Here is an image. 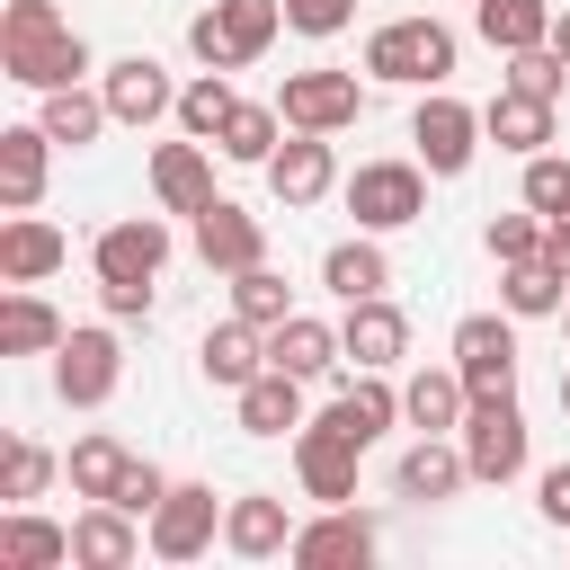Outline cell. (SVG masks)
<instances>
[{
	"instance_id": "6da1fadb",
	"label": "cell",
	"mask_w": 570,
	"mask_h": 570,
	"mask_svg": "<svg viewBox=\"0 0 570 570\" xmlns=\"http://www.w3.org/2000/svg\"><path fill=\"white\" fill-rule=\"evenodd\" d=\"M0 71L45 98V89L89 80V45H80V27H71L53 0H9V9H0Z\"/></svg>"
},
{
	"instance_id": "7a4b0ae2",
	"label": "cell",
	"mask_w": 570,
	"mask_h": 570,
	"mask_svg": "<svg viewBox=\"0 0 570 570\" xmlns=\"http://www.w3.org/2000/svg\"><path fill=\"white\" fill-rule=\"evenodd\" d=\"M454 71V27L445 18H383L365 36V80H392V89H445Z\"/></svg>"
},
{
	"instance_id": "3957f363",
	"label": "cell",
	"mask_w": 570,
	"mask_h": 570,
	"mask_svg": "<svg viewBox=\"0 0 570 570\" xmlns=\"http://www.w3.org/2000/svg\"><path fill=\"white\" fill-rule=\"evenodd\" d=\"M463 463H472V481H490V490H508L517 472H525V454H534V428H525V410H517V392H481L472 410H463Z\"/></svg>"
},
{
	"instance_id": "277c9868",
	"label": "cell",
	"mask_w": 570,
	"mask_h": 570,
	"mask_svg": "<svg viewBox=\"0 0 570 570\" xmlns=\"http://www.w3.org/2000/svg\"><path fill=\"white\" fill-rule=\"evenodd\" d=\"M347 214L356 232H410L428 214V160H365L347 178Z\"/></svg>"
},
{
	"instance_id": "5b68a950",
	"label": "cell",
	"mask_w": 570,
	"mask_h": 570,
	"mask_svg": "<svg viewBox=\"0 0 570 570\" xmlns=\"http://www.w3.org/2000/svg\"><path fill=\"white\" fill-rule=\"evenodd\" d=\"M410 142H419L428 178H463L472 151H481L490 134H481V107H463V98H445V89H419V107H410Z\"/></svg>"
},
{
	"instance_id": "8992f818",
	"label": "cell",
	"mask_w": 570,
	"mask_h": 570,
	"mask_svg": "<svg viewBox=\"0 0 570 570\" xmlns=\"http://www.w3.org/2000/svg\"><path fill=\"white\" fill-rule=\"evenodd\" d=\"M116 383H125V347H116V330H71L62 347H53V401L62 410H107L116 401Z\"/></svg>"
},
{
	"instance_id": "52a82bcc",
	"label": "cell",
	"mask_w": 570,
	"mask_h": 570,
	"mask_svg": "<svg viewBox=\"0 0 570 570\" xmlns=\"http://www.w3.org/2000/svg\"><path fill=\"white\" fill-rule=\"evenodd\" d=\"M142 534H151V561H196L223 543V499L205 481H169V499L142 517Z\"/></svg>"
},
{
	"instance_id": "ba28073f",
	"label": "cell",
	"mask_w": 570,
	"mask_h": 570,
	"mask_svg": "<svg viewBox=\"0 0 570 570\" xmlns=\"http://www.w3.org/2000/svg\"><path fill=\"white\" fill-rule=\"evenodd\" d=\"M374 543H383V525L356 508V499H338V508H321L312 525H294V570H365L374 561Z\"/></svg>"
},
{
	"instance_id": "9c48e42d",
	"label": "cell",
	"mask_w": 570,
	"mask_h": 570,
	"mask_svg": "<svg viewBox=\"0 0 570 570\" xmlns=\"http://www.w3.org/2000/svg\"><path fill=\"white\" fill-rule=\"evenodd\" d=\"M276 107H285L294 134H347V125L365 116V80H356V71H285Z\"/></svg>"
},
{
	"instance_id": "30bf717a",
	"label": "cell",
	"mask_w": 570,
	"mask_h": 570,
	"mask_svg": "<svg viewBox=\"0 0 570 570\" xmlns=\"http://www.w3.org/2000/svg\"><path fill=\"white\" fill-rule=\"evenodd\" d=\"M454 374L481 392H517V312H463L454 321Z\"/></svg>"
},
{
	"instance_id": "8fae6325",
	"label": "cell",
	"mask_w": 570,
	"mask_h": 570,
	"mask_svg": "<svg viewBox=\"0 0 570 570\" xmlns=\"http://www.w3.org/2000/svg\"><path fill=\"white\" fill-rule=\"evenodd\" d=\"M356 463H365V445L347 428H330V419H303L294 428V481H303V499H321V508L356 499Z\"/></svg>"
},
{
	"instance_id": "7c38bea8",
	"label": "cell",
	"mask_w": 570,
	"mask_h": 570,
	"mask_svg": "<svg viewBox=\"0 0 570 570\" xmlns=\"http://www.w3.org/2000/svg\"><path fill=\"white\" fill-rule=\"evenodd\" d=\"M89 267H98V285H151V276L169 267V223H160V214L107 223V232L89 240Z\"/></svg>"
},
{
	"instance_id": "4fadbf2b",
	"label": "cell",
	"mask_w": 570,
	"mask_h": 570,
	"mask_svg": "<svg viewBox=\"0 0 570 570\" xmlns=\"http://www.w3.org/2000/svg\"><path fill=\"white\" fill-rule=\"evenodd\" d=\"M98 98H107V116L116 125H160V116H178V89H169V71L151 62V53H116L107 71H98Z\"/></svg>"
},
{
	"instance_id": "5bb4252c",
	"label": "cell",
	"mask_w": 570,
	"mask_h": 570,
	"mask_svg": "<svg viewBox=\"0 0 570 570\" xmlns=\"http://www.w3.org/2000/svg\"><path fill=\"white\" fill-rule=\"evenodd\" d=\"M338 347H347V365H356V374H392V365L410 356V312H401L392 294H365V303H347Z\"/></svg>"
},
{
	"instance_id": "9a60e30c",
	"label": "cell",
	"mask_w": 570,
	"mask_h": 570,
	"mask_svg": "<svg viewBox=\"0 0 570 570\" xmlns=\"http://www.w3.org/2000/svg\"><path fill=\"white\" fill-rule=\"evenodd\" d=\"M142 552H151V534H142V517H134V508L89 499V508L71 517V561H80V570H134Z\"/></svg>"
},
{
	"instance_id": "2e32d148",
	"label": "cell",
	"mask_w": 570,
	"mask_h": 570,
	"mask_svg": "<svg viewBox=\"0 0 570 570\" xmlns=\"http://www.w3.org/2000/svg\"><path fill=\"white\" fill-rule=\"evenodd\" d=\"M330 187H338V151H330V134H285L276 160H267V196H276L285 214H303V205H321Z\"/></svg>"
},
{
	"instance_id": "e0dca14e",
	"label": "cell",
	"mask_w": 570,
	"mask_h": 570,
	"mask_svg": "<svg viewBox=\"0 0 570 570\" xmlns=\"http://www.w3.org/2000/svg\"><path fill=\"white\" fill-rule=\"evenodd\" d=\"M223 552H232V561H285V552H294V517H285V499H276V490H240V499H223Z\"/></svg>"
},
{
	"instance_id": "ac0fdd59",
	"label": "cell",
	"mask_w": 570,
	"mask_h": 570,
	"mask_svg": "<svg viewBox=\"0 0 570 570\" xmlns=\"http://www.w3.org/2000/svg\"><path fill=\"white\" fill-rule=\"evenodd\" d=\"M151 205L160 214H205L214 205V142H196V134L160 142L151 151Z\"/></svg>"
},
{
	"instance_id": "d6986e66",
	"label": "cell",
	"mask_w": 570,
	"mask_h": 570,
	"mask_svg": "<svg viewBox=\"0 0 570 570\" xmlns=\"http://www.w3.org/2000/svg\"><path fill=\"white\" fill-rule=\"evenodd\" d=\"M196 258H205L214 276H240V267H258V258H267V232H258V214H249V205H232V196H214V205L196 214Z\"/></svg>"
},
{
	"instance_id": "ffe728a7",
	"label": "cell",
	"mask_w": 570,
	"mask_h": 570,
	"mask_svg": "<svg viewBox=\"0 0 570 570\" xmlns=\"http://www.w3.org/2000/svg\"><path fill=\"white\" fill-rule=\"evenodd\" d=\"M62 258H71V240H62V232H53L36 205L0 223V285H45Z\"/></svg>"
},
{
	"instance_id": "44dd1931",
	"label": "cell",
	"mask_w": 570,
	"mask_h": 570,
	"mask_svg": "<svg viewBox=\"0 0 570 570\" xmlns=\"http://www.w3.org/2000/svg\"><path fill=\"white\" fill-rule=\"evenodd\" d=\"M196 365H205V383H214V392H240L249 374H267V330L232 312V321H214V330L196 338Z\"/></svg>"
},
{
	"instance_id": "7402d4cb",
	"label": "cell",
	"mask_w": 570,
	"mask_h": 570,
	"mask_svg": "<svg viewBox=\"0 0 570 570\" xmlns=\"http://www.w3.org/2000/svg\"><path fill=\"white\" fill-rule=\"evenodd\" d=\"M463 481H472V463H463V436H419V445L392 463V490H401V499H419V508L454 499Z\"/></svg>"
},
{
	"instance_id": "603a6c76",
	"label": "cell",
	"mask_w": 570,
	"mask_h": 570,
	"mask_svg": "<svg viewBox=\"0 0 570 570\" xmlns=\"http://www.w3.org/2000/svg\"><path fill=\"white\" fill-rule=\"evenodd\" d=\"M53 134L45 125H0V205L9 214H27L36 196H45V169H53Z\"/></svg>"
},
{
	"instance_id": "cb8c5ba5",
	"label": "cell",
	"mask_w": 570,
	"mask_h": 570,
	"mask_svg": "<svg viewBox=\"0 0 570 570\" xmlns=\"http://www.w3.org/2000/svg\"><path fill=\"white\" fill-rule=\"evenodd\" d=\"M463 410H472V383H463L454 365H419V374L401 383V419H410L419 436H454Z\"/></svg>"
},
{
	"instance_id": "d4e9b609",
	"label": "cell",
	"mask_w": 570,
	"mask_h": 570,
	"mask_svg": "<svg viewBox=\"0 0 570 570\" xmlns=\"http://www.w3.org/2000/svg\"><path fill=\"white\" fill-rule=\"evenodd\" d=\"M232 401H240V436H294L303 428V374H285V365L249 374Z\"/></svg>"
},
{
	"instance_id": "484cf974",
	"label": "cell",
	"mask_w": 570,
	"mask_h": 570,
	"mask_svg": "<svg viewBox=\"0 0 570 570\" xmlns=\"http://www.w3.org/2000/svg\"><path fill=\"white\" fill-rule=\"evenodd\" d=\"M481 134H490L499 151H517V160H534V151H552V98H525V89H499V98L481 107Z\"/></svg>"
},
{
	"instance_id": "4316f807",
	"label": "cell",
	"mask_w": 570,
	"mask_h": 570,
	"mask_svg": "<svg viewBox=\"0 0 570 570\" xmlns=\"http://www.w3.org/2000/svg\"><path fill=\"white\" fill-rule=\"evenodd\" d=\"M321 285L338 303H365V294H392V258H383V232H356V240H330L321 258Z\"/></svg>"
},
{
	"instance_id": "83f0119b",
	"label": "cell",
	"mask_w": 570,
	"mask_h": 570,
	"mask_svg": "<svg viewBox=\"0 0 570 570\" xmlns=\"http://www.w3.org/2000/svg\"><path fill=\"white\" fill-rule=\"evenodd\" d=\"M62 338H71V321L36 285H9V303H0V356H53Z\"/></svg>"
},
{
	"instance_id": "f1b7e54d",
	"label": "cell",
	"mask_w": 570,
	"mask_h": 570,
	"mask_svg": "<svg viewBox=\"0 0 570 570\" xmlns=\"http://www.w3.org/2000/svg\"><path fill=\"white\" fill-rule=\"evenodd\" d=\"M338 356H347V347H338V330H330V321H312V312H285V321L267 330V365H285V374H303V383H321Z\"/></svg>"
},
{
	"instance_id": "f546056e",
	"label": "cell",
	"mask_w": 570,
	"mask_h": 570,
	"mask_svg": "<svg viewBox=\"0 0 570 570\" xmlns=\"http://www.w3.org/2000/svg\"><path fill=\"white\" fill-rule=\"evenodd\" d=\"M62 561H71V525H53L36 508L0 517V570H62Z\"/></svg>"
},
{
	"instance_id": "4dcf8cb0",
	"label": "cell",
	"mask_w": 570,
	"mask_h": 570,
	"mask_svg": "<svg viewBox=\"0 0 570 570\" xmlns=\"http://www.w3.org/2000/svg\"><path fill=\"white\" fill-rule=\"evenodd\" d=\"M36 125H45L62 151H89L116 116H107V98H98V89H80V80H71V89H45V98H36Z\"/></svg>"
},
{
	"instance_id": "1f68e13d",
	"label": "cell",
	"mask_w": 570,
	"mask_h": 570,
	"mask_svg": "<svg viewBox=\"0 0 570 570\" xmlns=\"http://www.w3.org/2000/svg\"><path fill=\"white\" fill-rule=\"evenodd\" d=\"M499 303H508L517 321H561L570 276H561L552 258H508V267H499Z\"/></svg>"
},
{
	"instance_id": "d6a6232c",
	"label": "cell",
	"mask_w": 570,
	"mask_h": 570,
	"mask_svg": "<svg viewBox=\"0 0 570 570\" xmlns=\"http://www.w3.org/2000/svg\"><path fill=\"white\" fill-rule=\"evenodd\" d=\"M472 27L490 53H525V45H552V0H472Z\"/></svg>"
},
{
	"instance_id": "836d02e7",
	"label": "cell",
	"mask_w": 570,
	"mask_h": 570,
	"mask_svg": "<svg viewBox=\"0 0 570 570\" xmlns=\"http://www.w3.org/2000/svg\"><path fill=\"white\" fill-rule=\"evenodd\" d=\"M321 419H330V428H347L356 445H374L383 428H401V392H392L383 374H356V383H347V392H338Z\"/></svg>"
},
{
	"instance_id": "e575fe53",
	"label": "cell",
	"mask_w": 570,
	"mask_h": 570,
	"mask_svg": "<svg viewBox=\"0 0 570 570\" xmlns=\"http://www.w3.org/2000/svg\"><path fill=\"white\" fill-rule=\"evenodd\" d=\"M125 463H134V445H125V436H107V428H89V436L62 454V472H71V499H116Z\"/></svg>"
},
{
	"instance_id": "d590c367",
	"label": "cell",
	"mask_w": 570,
	"mask_h": 570,
	"mask_svg": "<svg viewBox=\"0 0 570 570\" xmlns=\"http://www.w3.org/2000/svg\"><path fill=\"white\" fill-rule=\"evenodd\" d=\"M285 134H294V125H285V107H249V98H240V107H232V125L214 134V151H223V160H249V169H267Z\"/></svg>"
},
{
	"instance_id": "8d00e7d4",
	"label": "cell",
	"mask_w": 570,
	"mask_h": 570,
	"mask_svg": "<svg viewBox=\"0 0 570 570\" xmlns=\"http://www.w3.org/2000/svg\"><path fill=\"white\" fill-rule=\"evenodd\" d=\"M232 71H196L187 89H178V134H196V142H214L223 125H232Z\"/></svg>"
},
{
	"instance_id": "74e56055",
	"label": "cell",
	"mask_w": 570,
	"mask_h": 570,
	"mask_svg": "<svg viewBox=\"0 0 570 570\" xmlns=\"http://www.w3.org/2000/svg\"><path fill=\"white\" fill-rule=\"evenodd\" d=\"M214 18H223V36H232L240 62H258L285 36V0H214Z\"/></svg>"
},
{
	"instance_id": "f35d334b",
	"label": "cell",
	"mask_w": 570,
	"mask_h": 570,
	"mask_svg": "<svg viewBox=\"0 0 570 570\" xmlns=\"http://www.w3.org/2000/svg\"><path fill=\"white\" fill-rule=\"evenodd\" d=\"M62 463L36 445V436H9V454H0V499L9 508H27V499H45V481H53Z\"/></svg>"
},
{
	"instance_id": "ab89813d",
	"label": "cell",
	"mask_w": 570,
	"mask_h": 570,
	"mask_svg": "<svg viewBox=\"0 0 570 570\" xmlns=\"http://www.w3.org/2000/svg\"><path fill=\"white\" fill-rule=\"evenodd\" d=\"M232 312H240V321H258V330H276V321L294 312V303H285V276H276L267 258H258V267H240V276H232Z\"/></svg>"
},
{
	"instance_id": "60d3db41",
	"label": "cell",
	"mask_w": 570,
	"mask_h": 570,
	"mask_svg": "<svg viewBox=\"0 0 570 570\" xmlns=\"http://www.w3.org/2000/svg\"><path fill=\"white\" fill-rule=\"evenodd\" d=\"M499 89H525V98H552V107H561L570 62H561L552 45H525V53H508V80H499Z\"/></svg>"
},
{
	"instance_id": "b9f144b4",
	"label": "cell",
	"mask_w": 570,
	"mask_h": 570,
	"mask_svg": "<svg viewBox=\"0 0 570 570\" xmlns=\"http://www.w3.org/2000/svg\"><path fill=\"white\" fill-rule=\"evenodd\" d=\"M543 232H552V223H543L534 205H517V214H490V232H481V240H490V258L508 267V258H543Z\"/></svg>"
},
{
	"instance_id": "7bdbcfd3",
	"label": "cell",
	"mask_w": 570,
	"mask_h": 570,
	"mask_svg": "<svg viewBox=\"0 0 570 570\" xmlns=\"http://www.w3.org/2000/svg\"><path fill=\"white\" fill-rule=\"evenodd\" d=\"M525 205H534L543 223L570 214V160H561V151H534V160H525Z\"/></svg>"
},
{
	"instance_id": "ee69618b",
	"label": "cell",
	"mask_w": 570,
	"mask_h": 570,
	"mask_svg": "<svg viewBox=\"0 0 570 570\" xmlns=\"http://www.w3.org/2000/svg\"><path fill=\"white\" fill-rule=\"evenodd\" d=\"M187 53H196L205 71H249V62L232 53V36H223V18H214V9H196V18H187Z\"/></svg>"
},
{
	"instance_id": "f6af8a7d",
	"label": "cell",
	"mask_w": 570,
	"mask_h": 570,
	"mask_svg": "<svg viewBox=\"0 0 570 570\" xmlns=\"http://www.w3.org/2000/svg\"><path fill=\"white\" fill-rule=\"evenodd\" d=\"M160 499H169V472H160V463H142V454H134V463H125V481H116V508H134V517H151V508H160Z\"/></svg>"
},
{
	"instance_id": "bcb514c9",
	"label": "cell",
	"mask_w": 570,
	"mask_h": 570,
	"mask_svg": "<svg viewBox=\"0 0 570 570\" xmlns=\"http://www.w3.org/2000/svg\"><path fill=\"white\" fill-rule=\"evenodd\" d=\"M356 18V0H285V27L294 36H338Z\"/></svg>"
},
{
	"instance_id": "7dc6e473",
	"label": "cell",
	"mask_w": 570,
	"mask_h": 570,
	"mask_svg": "<svg viewBox=\"0 0 570 570\" xmlns=\"http://www.w3.org/2000/svg\"><path fill=\"white\" fill-rule=\"evenodd\" d=\"M534 508H543V525H570V463H552L534 481Z\"/></svg>"
},
{
	"instance_id": "c3c4849f",
	"label": "cell",
	"mask_w": 570,
	"mask_h": 570,
	"mask_svg": "<svg viewBox=\"0 0 570 570\" xmlns=\"http://www.w3.org/2000/svg\"><path fill=\"white\" fill-rule=\"evenodd\" d=\"M107 321H151V285H98Z\"/></svg>"
},
{
	"instance_id": "681fc988",
	"label": "cell",
	"mask_w": 570,
	"mask_h": 570,
	"mask_svg": "<svg viewBox=\"0 0 570 570\" xmlns=\"http://www.w3.org/2000/svg\"><path fill=\"white\" fill-rule=\"evenodd\" d=\"M543 258L570 276V214H552V232H543Z\"/></svg>"
},
{
	"instance_id": "f907efd6",
	"label": "cell",
	"mask_w": 570,
	"mask_h": 570,
	"mask_svg": "<svg viewBox=\"0 0 570 570\" xmlns=\"http://www.w3.org/2000/svg\"><path fill=\"white\" fill-rule=\"evenodd\" d=\"M552 53L570 62V9H552Z\"/></svg>"
},
{
	"instance_id": "816d5d0a",
	"label": "cell",
	"mask_w": 570,
	"mask_h": 570,
	"mask_svg": "<svg viewBox=\"0 0 570 570\" xmlns=\"http://www.w3.org/2000/svg\"><path fill=\"white\" fill-rule=\"evenodd\" d=\"M561 410H570V365H561Z\"/></svg>"
},
{
	"instance_id": "f5cc1de1",
	"label": "cell",
	"mask_w": 570,
	"mask_h": 570,
	"mask_svg": "<svg viewBox=\"0 0 570 570\" xmlns=\"http://www.w3.org/2000/svg\"><path fill=\"white\" fill-rule=\"evenodd\" d=\"M561 338H570V303H561Z\"/></svg>"
}]
</instances>
